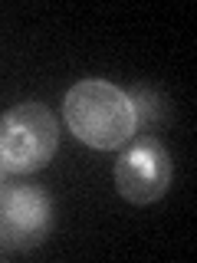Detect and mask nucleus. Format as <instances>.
Returning <instances> with one entry per match:
<instances>
[{
  "mask_svg": "<svg viewBox=\"0 0 197 263\" xmlns=\"http://www.w3.org/2000/svg\"><path fill=\"white\" fill-rule=\"evenodd\" d=\"M63 119L82 145L112 152L131 142L138 132L128 92L105 79H82L63 99Z\"/></svg>",
  "mask_w": 197,
  "mask_h": 263,
  "instance_id": "f257e3e1",
  "label": "nucleus"
},
{
  "mask_svg": "<svg viewBox=\"0 0 197 263\" xmlns=\"http://www.w3.org/2000/svg\"><path fill=\"white\" fill-rule=\"evenodd\" d=\"M60 148L56 115L43 102H20L0 115V164L7 175H30Z\"/></svg>",
  "mask_w": 197,
  "mask_h": 263,
  "instance_id": "f03ea898",
  "label": "nucleus"
},
{
  "mask_svg": "<svg viewBox=\"0 0 197 263\" xmlns=\"http://www.w3.org/2000/svg\"><path fill=\"white\" fill-rule=\"evenodd\" d=\"M4 175H7V171H4V164H0V184H4Z\"/></svg>",
  "mask_w": 197,
  "mask_h": 263,
  "instance_id": "423d86ee",
  "label": "nucleus"
},
{
  "mask_svg": "<svg viewBox=\"0 0 197 263\" xmlns=\"http://www.w3.org/2000/svg\"><path fill=\"white\" fill-rule=\"evenodd\" d=\"M53 227V204L36 184H0V247L7 250H30L43 243Z\"/></svg>",
  "mask_w": 197,
  "mask_h": 263,
  "instance_id": "20e7f679",
  "label": "nucleus"
},
{
  "mask_svg": "<svg viewBox=\"0 0 197 263\" xmlns=\"http://www.w3.org/2000/svg\"><path fill=\"white\" fill-rule=\"evenodd\" d=\"M171 187V155L154 135H138L115 161V191L135 208L161 201Z\"/></svg>",
  "mask_w": 197,
  "mask_h": 263,
  "instance_id": "7ed1b4c3",
  "label": "nucleus"
},
{
  "mask_svg": "<svg viewBox=\"0 0 197 263\" xmlns=\"http://www.w3.org/2000/svg\"><path fill=\"white\" fill-rule=\"evenodd\" d=\"M131 99V109H135V125H154V122L164 119V96L151 92V89H135V92L128 96Z\"/></svg>",
  "mask_w": 197,
  "mask_h": 263,
  "instance_id": "39448f33",
  "label": "nucleus"
}]
</instances>
